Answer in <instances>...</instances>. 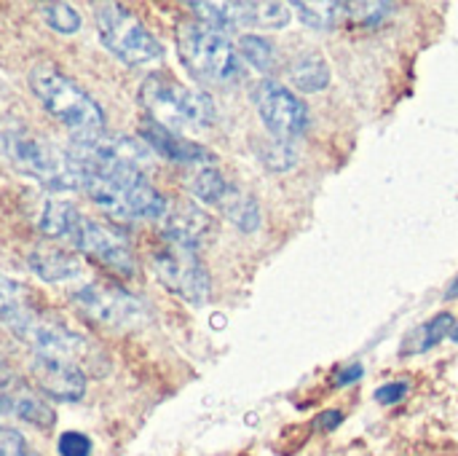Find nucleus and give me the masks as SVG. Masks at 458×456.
<instances>
[{"label":"nucleus","mask_w":458,"mask_h":456,"mask_svg":"<svg viewBox=\"0 0 458 456\" xmlns=\"http://www.w3.org/2000/svg\"><path fill=\"white\" fill-rule=\"evenodd\" d=\"M27 83L40 108L56 118L72 134V140L105 132V108L62 67L40 62L30 70Z\"/></svg>","instance_id":"f03ea898"},{"label":"nucleus","mask_w":458,"mask_h":456,"mask_svg":"<svg viewBox=\"0 0 458 456\" xmlns=\"http://www.w3.org/2000/svg\"><path fill=\"white\" fill-rule=\"evenodd\" d=\"M13 417H19L21 422L32 425L38 430H51L56 425V411L46 400H40L35 395L13 398Z\"/></svg>","instance_id":"5701e85b"},{"label":"nucleus","mask_w":458,"mask_h":456,"mask_svg":"<svg viewBox=\"0 0 458 456\" xmlns=\"http://www.w3.org/2000/svg\"><path fill=\"white\" fill-rule=\"evenodd\" d=\"M70 167L81 191L115 220H161L169 210L166 196L148 180L150 148L126 134L75 137L67 145Z\"/></svg>","instance_id":"f257e3e1"},{"label":"nucleus","mask_w":458,"mask_h":456,"mask_svg":"<svg viewBox=\"0 0 458 456\" xmlns=\"http://www.w3.org/2000/svg\"><path fill=\"white\" fill-rule=\"evenodd\" d=\"M408 392H411V382L397 379V382H386V384H381V387L376 390V400H378L381 406H394V403L405 400V398H408Z\"/></svg>","instance_id":"c756f323"},{"label":"nucleus","mask_w":458,"mask_h":456,"mask_svg":"<svg viewBox=\"0 0 458 456\" xmlns=\"http://www.w3.org/2000/svg\"><path fill=\"white\" fill-rule=\"evenodd\" d=\"M140 140L153 153H158L161 159H166L172 164H185L188 167V164H212L215 161V153L209 148H204L199 142H191L182 134H177V132H172V129H166V126H161V124H156L150 118H145L140 124Z\"/></svg>","instance_id":"ddd939ff"},{"label":"nucleus","mask_w":458,"mask_h":456,"mask_svg":"<svg viewBox=\"0 0 458 456\" xmlns=\"http://www.w3.org/2000/svg\"><path fill=\"white\" fill-rule=\"evenodd\" d=\"M451 339H454V341H458V325H456V328H454V333H451Z\"/></svg>","instance_id":"e433bc0d"},{"label":"nucleus","mask_w":458,"mask_h":456,"mask_svg":"<svg viewBox=\"0 0 458 456\" xmlns=\"http://www.w3.org/2000/svg\"><path fill=\"white\" fill-rule=\"evenodd\" d=\"M344 422V414L341 411H325L314 419V427L317 430H335L338 425Z\"/></svg>","instance_id":"2f4dec72"},{"label":"nucleus","mask_w":458,"mask_h":456,"mask_svg":"<svg viewBox=\"0 0 458 456\" xmlns=\"http://www.w3.org/2000/svg\"><path fill=\"white\" fill-rule=\"evenodd\" d=\"M70 301L86 320L107 331H131L148 317L145 304L110 280L86 282L83 288L70 293Z\"/></svg>","instance_id":"6e6552de"},{"label":"nucleus","mask_w":458,"mask_h":456,"mask_svg":"<svg viewBox=\"0 0 458 456\" xmlns=\"http://www.w3.org/2000/svg\"><path fill=\"white\" fill-rule=\"evenodd\" d=\"M30 376L35 387L59 403H78L86 395V371L75 363L48 357V355H35L30 363Z\"/></svg>","instance_id":"f8f14e48"},{"label":"nucleus","mask_w":458,"mask_h":456,"mask_svg":"<svg viewBox=\"0 0 458 456\" xmlns=\"http://www.w3.org/2000/svg\"><path fill=\"white\" fill-rule=\"evenodd\" d=\"M394 13L392 3H344V19L360 27H376Z\"/></svg>","instance_id":"a878e982"},{"label":"nucleus","mask_w":458,"mask_h":456,"mask_svg":"<svg viewBox=\"0 0 458 456\" xmlns=\"http://www.w3.org/2000/svg\"><path fill=\"white\" fill-rule=\"evenodd\" d=\"M16 382V371L11 368V363L0 355V390H5V387H11Z\"/></svg>","instance_id":"473e14b6"},{"label":"nucleus","mask_w":458,"mask_h":456,"mask_svg":"<svg viewBox=\"0 0 458 456\" xmlns=\"http://www.w3.org/2000/svg\"><path fill=\"white\" fill-rule=\"evenodd\" d=\"M260 159H263V164L268 167V169H293L295 167V161H298V153H295V148L290 145V142H284V140H274V142H268L263 151H260Z\"/></svg>","instance_id":"bb28decb"},{"label":"nucleus","mask_w":458,"mask_h":456,"mask_svg":"<svg viewBox=\"0 0 458 456\" xmlns=\"http://www.w3.org/2000/svg\"><path fill=\"white\" fill-rule=\"evenodd\" d=\"M454 298H458V277L451 282V288L445 290V301H454Z\"/></svg>","instance_id":"f704fd0d"},{"label":"nucleus","mask_w":458,"mask_h":456,"mask_svg":"<svg viewBox=\"0 0 458 456\" xmlns=\"http://www.w3.org/2000/svg\"><path fill=\"white\" fill-rule=\"evenodd\" d=\"M3 156L27 177L40 183L51 191H75L81 188L75 169L70 167V159L64 151L54 148L43 134L24 124L5 126V145Z\"/></svg>","instance_id":"39448f33"},{"label":"nucleus","mask_w":458,"mask_h":456,"mask_svg":"<svg viewBox=\"0 0 458 456\" xmlns=\"http://www.w3.org/2000/svg\"><path fill=\"white\" fill-rule=\"evenodd\" d=\"M212 228H215L212 218L201 207L188 204V202L169 207L166 215L161 218V234H164V239L177 242V245H185V247H193V250H199L209 239Z\"/></svg>","instance_id":"4468645a"},{"label":"nucleus","mask_w":458,"mask_h":456,"mask_svg":"<svg viewBox=\"0 0 458 456\" xmlns=\"http://www.w3.org/2000/svg\"><path fill=\"white\" fill-rule=\"evenodd\" d=\"M290 8H295L301 22L314 30H333L338 27V22H344V3L338 0H295L290 3Z\"/></svg>","instance_id":"aec40b11"},{"label":"nucleus","mask_w":458,"mask_h":456,"mask_svg":"<svg viewBox=\"0 0 458 456\" xmlns=\"http://www.w3.org/2000/svg\"><path fill=\"white\" fill-rule=\"evenodd\" d=\"M56 452H59V456H91L94 443H91L89 435H83V433H78V430H67V433L59 435Z\"/></svg>","instance_id":"cd10ccee"},{"label":"nucleus","mask_w":458,"mask_h":456,"mask_svg":"<svg viewBox=\"0 0 458 456\" xmlns=\"http://www.w3.org/2000/svg\"><path fill=\"white\" fill-rule=\"evenodd\" d=\"M217 210L244 234H252V231L260 228V207H258V202L250 194L239 191L236 185H231V191L225 194V199L220 202Z\"/></svg>","instance_id":"a211bd4d"},{"label":"nucleus","mask_w":458,"mask_h":456,"mask_svg":"<svg viewBox=\"0 0 458 456\" xmlns=\"http://www.w3.org/2000/svg\"><path fill=\"white\" fill-rule=\"evenodd\" d=\"M0 456H32V452L19 430L0 425Z\"/></svg>","instance_id":"c85d7f7f"},{"label":"nucleus","mask_w":458,"mask_h":456,"mask_svg":"<svg viewBox=\"0 0 458 456\" xmlns=\"http://www.w3.org/2000/svg\"><path fill=\"white\" fill-rule=\"evenodd\" d=\"M3 145H5V129H3V121H0V153H3Z\"/></svg>","instance_id":"c9c22d12"},{"label":"nucleus","mask_w":458,"mask_h":456,"mask_svg":"<svg viewBox=\"0 0 458 456\" xmlns=\"http://www.w3.org/2000/svg\"><path fill=\"white\" fill-rule=\"evenodd\" d=\"M290 83L306 94L322 91L330 83V65L319 51H301L290 62Z\"/></svg>","instance_id":"dca6fc26"},{"label":"nucleus","mask_w":458,"mask_h":456,"mask_svg":"<svg viewBox=\"0 0 458 456\" xmlns=\"http://www.w3.org/2000/svg\"><path fill=\"white\" fill-rule=\"evenodd\" d=\"M81 215V210L72 204V202H64V199H48L40 210V218H38V231L54 242H64L75 218Z\"/></svg>","instance_id":"f3484780"},{"label":"nucleus","mask_w":458,"mask_h":456,"mask_svg":"<svg viewBox=\"0 0 458 456\" xmlns=\"http://www.w3.org/2000/svg\"><path fill=\"white\" fill-rule=\"evenodd\" d=\"M362 374H365V368L360 366V363H354V366H349V368H344L338 376H335V387H346V384H354V382H360L362 379Z\"/></svg>","instance_id":"7c9ffc66"},{"label":"nucleus","mask_w":458,"mask_h":456,"mask_svg":"<svg viewBox=\"0 0 458 456\" xmlns=\"http://www.w3.org/2000/svg\"><path fill=\"white\" fill-rule=\"evenodd\" d=\"M38 13L59 35H75L83 27L81 13L70 3H43V5H38Z\"/></svg>","instance_id":"b1692460"},{"label":"nucleus","mask_w":458,"mask_h":456,"mask_svg":"<svg viewBox=\"0 0 458 456\" xmlns=\"http://www.w3.org/2000/svg\"><path fill=\"white\" fill-rule=\"evenodd\" d=\"M140 102L150 121L182 132V129H207L217 121V108L207 91L182 86L180 81L150 73L140 86Z\"/></svg>","instance_id":"7ed1b4c3"},{"label":"nucleus","mask_w":458,"mask_h":456,"mask_svg":"<svg viewBox=\"0 0 458 456\" xmlns=\"http://www.w3.org/2000/svg\"><path fill=\"white\" fill-rule=\"evenodd\" d=\"M8 331L13 333L16 341H21L24 347H30L35 355H48V357H59L67 363H75L83 368L91 366L97 374H102V363L105 355L99 352V347L94 341H89L81 331H75L70 323L51 317V314H38L35 309L30 314H24L21 320H16L13 325H8ZM86 371V368H83Z\"/></svg>","instance_id":"423d86ee"},{"label":"nucleus","mask_w":458,"mask_h":456,"mask_svg":"<svg viewBox=\"0 0 458 456\" xmlns=\"http://www.w3.org/2000/svg\"><path fill=\"white\" fill-rule=\"evenodd\" d=\"M8 414H13V398L0 392V417H8Z\"/></svg>","instance_id":"72a5a7b5"},{"label":"nucleus","mask_w":458,"mask_h":456,"mask_svg":"<svg viewBox=\"0 0 458 456\" xmlns=\"http://www.w3.org/2000/svg\"><path fill=\"white\" fill-rule=\"evenodd\" d=\"M150 266L156 280L177 298L201 306L209 298V274L199 258V250L164 239L150 253Z\"/></svg>","instance_id":"1a4fd4ad"},{"label":"nucleus","mask_w":458,"mask_h":456,"mask_svg":"<svg viewBox=\"0 0 458 456\" xmlns=\"http://www.w3.org/2000/svg\"><path fill=\"white\" fill-rule=\"evenodd\" d=\"M94 22L102 46L126 65H150L164 56L158 38L121 3H97Z\"/></svg>","instance_id":"0eeeda50"},{"label":"nucleus","mask_w":458,"mask_h":456,"mask_svg":"<svg viewBox=\"0 0 458 456\" xmlns=\"http://www.w3.org/2000/svg\"><path fill=\"white\" fill-rule=\"evenodd\" d=\"M27 266L43 282H70L83 274V261L75 253L64 247H51V245L35 247L27 255Z\"/></svg>","instance_id":"2eb2a0df"},{"label":"nucleus","mask_w":458,"mask_h":456,"mask_svg":"<svg viewBox=\"0 0 458 456\" xmlns=\"http://www.w3.org/2000/svg\"><path fill=\"white\" fill-rule=\"evenodd\" d=\"M64 242L107 271H115L121 277H131L137 271V261H134L126 234H121L118 228H113L102 220L86 218L83 212L75 218Z\"/></svg>","instance_id":"9d476101"},{"label":"nucleus","mask_w":458,"mask_h":456,"mask_svg":"<svg viewBox=\"0 0 458 456\" xmlns=\"http://www.w3.org/2000/svg\"><path fill=\"white\" fill-rule=\"evenodd\" d=\"M177 51L185 70L204 83H233L244 73V59L239 46L228 32L215 30L204 22H185L177 30Z\"/></svg>","instance_id":"20e7f679"},{"label":"nucleus","mask_w":458,"mask_h":456,"mask_svg":"<svg viewBox=\"0 0 458 456\" xmlns=\"http://www.w3.org/2000/svg\"><path fill=\"white\" fill-rule=\"evenodd\" d=\"M228 191H231V183L215 167H204L191 177V194L209 207H220Z\"/></svg>","instance_id":"4be33fe9"},{"label":"nucleus","mask_w":458,"mask_h":456,"mask_svg":"<svg viewBox=\"0 0 458 456\" xmlns=\"http://www.w3.org/2000/svg\"><path fill=\"white\" fill-rule=\"evenodd\" d=\"M290 22V5L287 3H252L247 0V24L250 27H266V30H279Z\"/></svg>","instance_id":"393cba45"},{"label":"nucleus","mask_w":458,"mask_h":456,"mask_svg":"<svg viewBox=\"0 0 458 456\" xmlns=\"http://www.w3.org/2000/svg\"><path fill=\"white\" fill-rule=\"evenodd\" d=\"M239 54L244 62H250L255 70H260L266 75H271L279 65L274 43L263 35H242L239 38Z\"/></svg>","instance_id":"412c9836"},{"label":"nucleus","mask_w":458,"mask_h":456,"mask_svg":"<svg viewBox=\"0 0 458 456\" xmlns=\"http://www.w3.org/2000/svg\"><path fill=\"white\" fill-rule=\"evenodd\" d=\"M252 102H255V110H258L263 126L284 142L301 137L309 129L311 116H309L306 102L293 89H287L284 83H279L274 78H263L255 86Z\"/></svg>","instance_id":"9b49d317"},{"label":"nucleus","mask_w":458,"mask_h":456,"mask_svg":"<svg viewBox=\"0 0 458 456\" xmlns=\"http://www.w3.org/2000/svg\"><path fill=\"white\" fill-rule=\"evenodd\" d=\"M454 328H456L454 314L443 312V314L432 317L429 323H424L419 331H413V333L405 339V344H403V357H405V355H421V352L435 349L445 336L454 333Z\"/></svg>","instance_id":"6ab92c4d"}]
</instances>
